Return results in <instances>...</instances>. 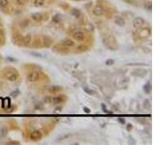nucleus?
<instances>
[{
  "mask_svg": "<svg viewBox=\"0 0 154 145\" xmlns=\"http://www.w3.org/2000/svg\"><path fill=\"white\" fill-rule=\"evenodd\" d=\"M3 77L6 80L11 81V82H15L18 79L19 77V75H18V72L16 71V69L14 68H8L7 69V72H4V75Z\"/></svg>",
  "mask_w": 154,
  "mask_h": 145,
  "instance_id": "1",
  "label": "nucleus"
},
{
  "mask_svg": "<svg viewBox=\"0 0 154 145\" xmlns=\"http://www.w3.org/2000/svg\"><path fill=\"white\" fill-rule=\"evenodd\" d=\"M44 101L53 104V105H60L67 101V97H65L64 95H59V96L55 97H46V98H44Z\"/></svg>",
  "mask_w": 154,
  "mask_h": 145,
  "instance_id": "2",
  "label": "nucleus"
},
{
  "mask_svg": "<svg viewBox=\"0 0 154 145\" xmlns=\"http://www.w3.org/2000/svg\"><path fill=\"white\" fill-rule=\"evenodd\" d=\"M40 72H38L36 71H32V72L27 74V80L29 82H37L40 79Z\"/></svg>",
  "mask_w": 154,
  "mask_h": 145,
  "instance_id": "3",
  "label": "nucleus"
},
{
  "mask_svg": "<svg viewBox=\"0 0 154 145\" xmlns=\"http://www.w3.org/2000/svg\"><path fill=\"white\" fill-rule=\"evenodd\" d=\"M12 41L13 43L18 47H22V41H23V36L20 34L19 32H16L13 33V36H12Z\"/></svg>",
  "mask_w": 154,
  "mask_h": 145,
  "instance_id": "4",
  "label": "nucleus"
},
{
  "mask_svg": "<svg viewBox=\"0 0 154 145\" xmlns=\"http://www.w3.org/2000/svg\"><path fill=\"white\" fill-rule=\"evenodd\" d=\"M145 24H146V20H143L142 17H141V16H137V17H135L134 20H133V25H134L135 28H137V29L142 28V27L145 26Z\"/></svg>",
  "mask_w": 154,
  "mask_h": 145,
  "instance_id": "5",
  "label": "nucleus"
},
{
  "mask_svg": "<svg viewBox=\"0 0 154 145\" xmlns=\"http://www.w3.org/2000/svg\"><path fill=\"white\" fill-rule=\"evenodd\" d=\"M29 138L33 141L40 140V139L43 138V133H42V132L39 131V130H35V131L31 132V133L29 134Z\"/></svg>",
  "mask_w": 154,
  "mask_h": 145,
  "instance_id": "6",
  "label": "nucleus"
},
{
  "mask_svg": "<svg viewBox=\"0 0 154 145\" xmlns=\"http://www.w3.org/2000/svg\"><path fill=\"white\" fill-rule=\"evenodd\" d=\"M72 38L73 40L77 41V42H83L85 40V33L81 30H77L72 33Z\"/></svg>",
  "mask_w": 154,
  "mask_h": 145,
  "instance_id": "7",
  "label": "nucleus"
},
{
  "mask_svg": "<svg viewBox=\"0 0 154 145\" xmlns=\"http://www.w3.org/2000/svg\"><path fill=\"white\" fill-rule=\"evenodd\" d=\"M93 13H94V15L96 16H101L104 15V13H105V9L103 7L102 5H96L94 7L93 9Z\"/></svg>",
  "mask_w": 154,
  "mask_h": 145,
  "instance_id": "8",
  "label": "nucleus"
},
{
  "mask_svg": "<svg viewBox=\"0 0 154 145\" xmlns=\"http://www.w3.org/2000/svg\"><path fill=\"white\" fill-rule=\"evenodd\" d=\"M32 43H33V36L31 34H27L23 37V41H22V47H25V48H30L32 46Z\"/></svg>",
  "mask_w": 154,
  "mask_h": 145,
  "instance_id": "9",
  "label": "nucleus"
},
{
  "mask_svg": "<svg viewBox=\"0 0 154 145\" xmlns=\"http://www.w3.org/2000/svg\"><path fill=\"white\" fill-rule=\"evenodd\" d=\"M31 20L35 22H40L44 20H45L44 15L42 13H33L31 15Z\"/></svg>",
  "mask_w": 154,
  "mask_h": 145,
  "instance_id": "10",
  "label": "nucleus"
},
{
  "mask_svg": "<svg viewBox=\"0 0 154 145\" xmlns=\"http://www.w3.org/2000/svg\"><path fill=\"white\" fill-rule=\"evenodd\" d=\"M53 51L58 53H67L68 49L66 47L62 46L61 44H56L55 46H53Z\"/></svg>",
  "mask_w": 154,
  "mask_h": 145,
  "instance_id": "11",
  "label": "nucleus"
},
{
  "mask_svg": "<svg viewBox=\"0 0 154 145\" xmlns=\"http://www.w3.org/2000/svg\"><path fill=\"white\" fill-rule=\"evenodd\" d=\"M60 44L66 47V48H71L74 46V41L69 39V38H66V39H63V40L60 42Z\"/></svg>",
  "mask_w": 154,
  "mask_h": 145,
  "instance_id": "12",
  "label": "nucleus"
},
{
  "mask_svg": "<svg viewBox=\"0 0 154 145\" xmlns=\"http://www.w3.org/2000/svg\"><path fill=\"white\" fill-rule=\"evenodd\" d=\"M32 46L36 48H40V47H43V41H42V39L39 36H35V38H33Z\"/></svg>",
  "mask_w": 154,
  "mask_h": 145,
  "instance_id": "13",
  "label": "nucleus"
},
{
  "mask_svg": "<svg viewBox=\"0 0 154 145\" xmlns=\"http://www.w3.org/2000/svg\"><path fill=\"white\" fill-rule=\"evenodd\" d=\"M150 34H151V30L150 28H141L140 30V32H139V37H141V38H146V37L149 36Z\"/></svg>",
  "mask_w": 154,
  "mask_h": 145,
  "instance_id": "14",
  "label": "nucleus"
},
{
  "mask_svg": "<svg viewBox=\"0 0 154 145\" xmlns=\"http://www.w3.org/2000/svg\"><path fill=\"white\" fill-rule=\"evenodd\" d=\"M114 21H115V23L117 24V25H119V26H120V27H122V26L125 25V20H124V19H123L122 16H115Z\"/></svg>",
  "mask_w": 154,
  "mask_h": 145,
  "instance_id": "15",
  "label": "nucleus"
},
{
  "mask_svg": "<svg viewBox=\"0 0 154 145\" xmlns=\"http://www.w3.org/2000/svg\"><path fill=\"white\" fill-rule=\"evenodd\" d=\"M62 87L61 86H58V85H53V86H49L47 88V91L51 94H55V93H58L60 91H62Z\"/></svg>",
  "mask_w": 154,
  "mask_h": 145,
  "instance_id": "16",
  "label": "nucleus"
},
{
  "mask_svg": "<svg viewBox=\"0 0 154 145\" xmlns=\"http://www.w3.org/2000/svg\"><path fill=\"white\" fill-rule=\"evenodd\" d=\"M52 44V40L49 37L45 36L44 37V40H43V47H46V48H50Z\"/></svg>",
  "mask_w": 154,
  "mask_h": 145,
  "instance_id": "17",
  "label": "nucleus"
},
{
  "mask_svg": "<svg viewBox=\"0 0 154 145\" xmlns=\"http://www.w3.org/2000/svg\"><path fill=\"white\" fill-rule=\"evenodd\" d=\"M88 49H89V47L86 46V44H80L78 46L76 49H75V51L78 53H81V52H85V51H87Z\"/></svg>",
  "mask_w": 154,
  "mask_h": 145,
  "instance_id": "18",
  "label": "nucleus"
},
{
  "mask_svg": "<svg viewBox=\"0 0 154 145\" xmlns=\"http://www.w3.org/2000/svg\"><path fill=\"white\" fill-rule=\"evenodd\" d=\"M30 25V20H28V19H23V20H21L19 22V27L20 28H27L28 26Z\"/></svg>",
  "mask_w": 154,
  "mask_h": 145,
  "instance_id": "19",
  "label": "nucleus"
},
{
  "mask_svg": "<svg viewBox=\"0 0 154 145\" xmlns=\"http://www.w3.org/2000/svg\"><path fill=\"white\" fill-rule=\"evenodd\" d=\"M70 13H71V15L74 16V17H76V19H79L80 16H82V13H81V11H80L79 9L73 8L71 10Z\"/></svg>",
  "mask_w": 154,
  "mask_h": 145,
  "instance_id": "20",
  "label": "nucleus"
},
{
  "mask_svg": "<svg viewBox=\"0 0 154 145\" xmlns=\"http://www.w3.org/2000/svg\"><path fill=\"white\" fill-rule=\"evenodd\" d=\"M8 134V130L6 127H1L0 128V137H5Z\"/></svg>",
  "mask_w": 154,
  "mask_h": 145,
  "instance_id": "21",
  "label": "nucleus"
},
{
  "mask_svg": "<svg viewBox=\"0 0 154 145\" xmlns=\"http://www.w3.org/2000/svg\"><path fill=\"white\" fill-rule=\"evenodd\" d=\"M151 84H150V82H147L146 84H145V86H143V91L146 93V94H149L150 92H151Z\"/></svg>",
  "mask_w": 154,
  "mask_h": 145,
  "instance_id": "22",
  "label": "nucleus"
},
{
  "mask_svg": "<svg viewBox=\"0 0 154 145\" xmlns=\"http://www.w3.org/2000/svg\"><path fill=\"white\" fill-rule=\"evenodd\" d=\"M45 4V0H34V5L36 7H42Z\"/></svg>",
  "mask_w": 154,
  "mask_h": 145,
  "instance_id": "23",
  "label": "nucleus"
},
{
  "mask_svg": "<svg viewBox=\"0 0 154 145\" xmlns=\"http://www.w3.org/2000/svg\"><path fill=\"white\" fill-rule=\"evenodd\" d=\"M83 90L85 91V92L87 93L88 95H95V92L93 90V89H90L89 87H87V86H85V87H83Z\"/></svg>",
  "mask_w": 154,
  "mask_h": 145,
  "instance_id": "24",
  "label": "nucleus"
},
{
  "mask_svg": "<svg viewBox=\"0 0 154 145\" xmlns=\"http://www.w3.org/2000/svg\"><path fill=\"white\" fill-rule=\"evenodd\" d=\"M10 4L9 0H0V8H5Z\"/></svg>",
  "mask_w": 154,
  "mask_h": 145,
  "instance_id": "25",
  "label": "nucleus"
},
{
  "mask_svg": "<svg viewBox=\"0 0 154 145\" xmlns=\"http://www.w3.org/2000/svg\"><path fill=\"white\" fill-rule=\"evenodd\" d=\"M143 8L146 9V10H147V11H151V10H152V3H151L150 1L146 2V3L143 4Z\"/></svg>",
  "mask_w": 154,
  "mask_h": 145,
  "instance_id": "26",
  "label": "nucleus"
},
{
  "mask_svg": "<svg viewBox=\"0 0 154 145\" xmlns=\"http://www.w3.org/2000/svg\"><path fill=\"white\" fill-rule=\"evenodd\" d=\"M52 20H53V22H56V23H58V22H60V21L62 20V16H61V15L57 14V15H55V16H53Z\"/></svg>",
  "mask_w": 154,
  "mask_h": 145,
  "instance_id": "27",
  "label": "nucleus"
},
{
  "mask_svg": "<svg viewBox=\"0 0 154 145\" xmlns=\"http://www.w3.org/2000/svg\"><path fill=\"white\" fill-rule=\"evenodd\" d=\"M150 106H151V104H150L149 100H145L143 101V107L145 108H150Z\"/></svg>",
  "mask_w": 154,
  "mask_h": 145,
  "instance_id": "28",
  "label": "nucleus"
},
{
  "mask_svg": "<svg viewBox=\"0 0 154 145\" xmlns=\"http://www.w3.org/2000/svg\"><path fill=\"white\" fill-rule=\"evenodd\" d=\"M125 3H127V4L129 5H134V6H136L137 5V3H136V1L135 0H123Z\"/></svg>",
  "mask_w": 154,
  "mask_h": 145,
  "instance_id": "29",
  "label": "nucleus"
},
{
  "mask_svg": "<svg viewBox=\"0 0 154 145\" xmlns=\"http://www.w3.org/2000/svg\"><path fill=\"white\" fill-rule=\"evenodd\" d=\"M105 63H106V65H108V66H111V65H113L115 63V60L114 59H107Z\"/></svg>",
  "mask_w": 154,
  "mask_h": 145,
  "instance_id": "30",
  "label": "nucleus"
},
{
  "mask_svg": "<svg viewBox=\"0 0 154 145\" xmlns=\"http://www.w3.org/2000/svg\"><path fill=\"white\" fill-rule=\"evenodd\" d=\"M16 2L18 5H24L26 3V0H16Z\"/></svg>",
  "mask_w": 154,
  "mask_h": 145,
  "instance_id": "31",
  "label": "nucleus"
},
{
  "mask_svg": "<svg viewBox=\"0 0 154 145\" xmlns=\"http://www.w3.org/2000/svg\"><path fill=\"white\" fill-rule=\"evenodd\" d=\"M83 110H84V112H86V113H91V109L89 108V107H87V106H84Z\"/></svg>",
  "mask_w": 154,
  "mask_h": 145,
  "instance_id": "32",
  "label": "nucleus"
},
{
  "mask_svg": "<svg viewBox=\"0 0 154 145\" xmlns=\"http://www.w3.org/2000/svg\"><path fill=\"white\" fill-rule=\"evenodd\" d=\"M7 144H13V145L16 144V145H18V144H19V142H18V141H8V142H7Z\"/></svg>",
  "mask_w": 154,
  "mask_h": 145,
  "instance_id": "33",
  "label": "nucleus"
},
{
  "mask_svg": "<svg viewBox=\"0 0 154 145\" xmlns=\"http://www.w3.org/2000/svg\"><path fill=\"white\" fill-rule=\"evenodd\" d=\"M133 129V126L131 125V124H127V127H126V130L128 131V132H130L131 130Z\"/></svg>",
  "mask_w": 154,
  "mask_h": 145,
  "instance_id": "34",
  "label": "nucleus"
},
{
  "mask_svg": "<svg viewBox=\"0 0 154 145\" xmlns=\"http://www.w3.org/2000/svg\"><path fill=\"white\" fill-rule=\"evenodd\" d=\"M101 106H102V108H103V111H104V112L105 113H110L109 112V111H108V110H107V108H106V106H105V105H101Z\"/></svg>",
  "mask_w": 154,
  "mask_h": 145,
  "instance_id": "35",
  "label": "nucleus"
},
{
  "mask_svg": "<svg viewBox=\"0 0 154 145\" xmlns=\"http://www.w3.org/2000/svg\"><path fill=\"white\" fill-rule=\"evenodd\" d=\"M16 94H18V91H16V92H13L12 94H11V95H12L13 97H16V96H17Z\"/></svg>",
  "mask_w": 154,
  "mask_h": 145,
  "instance_id": "36",
  "label": "nucleus"
},
{
  "mask_svg": "<svg viewBox=\"0 0 154 145\" xmlns=\"http://www.w3.org/2000/svg\"><path fill=\"white\" fill-rule=\"evenodd\" d=\"M119 121L121 124H124V123H125V120H124V119H119Z\"/></svg>",
  "mask_w": 154,
  "mask_h": 145,
  "instance_id": "37",
  "label": "nucleus"
},
{
  "mask_svg": "<svg viewBox=\"0 0 154 145\" xmlns=\"http://www.w3.org/2000/svg\"><path fill=\"white\" fill-rule=\"evenodd\" d=\"M2 43H3V39H2V38H1V37H0V46H1V44H2Z\"/></svg>",
  "mask_w": 154,
  "mask_h": 145,
  "instance_id": "38",
  "label": "nucleus"
},
{
  "mask_svg": "<svg viewBox=\"0 0 154 145\" xmlns=\"http://www.w3.org/2000/svg\"><path fill=\"white\" fill-rule=\"evenodd\" d=\"M75 1H81V0H75Z\"/></svg>",
  "mask_w": 154,
  "mask_h": 145,
  "instance_id": "39",
  "label": "nucleus"
}]
</instances>
